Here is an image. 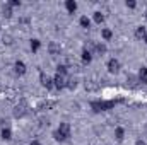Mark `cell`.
Returning <instances> with one entry per match:
<instances>
[{
  "mask_svg": "<svg viewBox=\"0 0 147 145\" xmlns=\"http://www.w3.org/2000/svg\"><path fill=\"white\" fill-rule=\"evenodd\" d=\"M65 9H67L69 14H74V12L77 10V2H75V0H67V2H65Z\"/></svg>",
  "mask_w": 147,
  "mask_h": 145,
  "instance_id": "cell-11",
  "label": "cell"
},
{
  "mask_svg": "<svg viewBox=\"0 0 147 145\" xmlns=\"http://www.w3.org/2000/svg\"><path fill=\"white\" fill-rule=\"evenodd\" d=\"M67 87H69L70 91H74V89L77 87V79H75V77H69V79H67Z\"/></svg>",
  "mask_w": 147,
  "mask_h": 145,
  "instance_id": "cell-25",
  "label": "cell"
},
{
  "mask_svg": "<svg viewBox=\"0 0 147 145\" xmlns=\"http://www.w3.org/2000/svg\"><path fill=\"white\" fill-rule=\"evenodd\" d=\"M79 24H80L82 29H89V28H91V19H89L87 15H82V17L79 19Z\"/></svg>",
  "mask_w": 147,
  "mask_h": 145,
  "instance_id": "cell-12",
  "label": "cell"
},
{
  "mask_svg": "<svg viewBox=\"0 0 147 145\" xmlns=\"http://www.w3.org/2000/svg\"><path fill=\"white\" fill-rule=\"evenodd\" d=\"M2 44H3V46L14 44V38L10 36V34H3V36H2Z\"/></svg>",
  "mask_w": 147,
  "mask_h": 145,
  "instance_id": "cell-22",
  "label": "cell"
},
{
  "mask_svg": "<svg viewBox=\"0 0 147 145\" xmlns=\"http://www.w3.org/2000/svg\"><path fill=\"white\" fill-rule=\"evenodd\" d=\"M39 84H41L43 87H46V89H53V87H55V85H53V79L45 72L39 73Z\"/></svg>",
  "mask_w": 147,
  "mask_h": 145,
  "instance_id": "cell-4",
  "label": "cell"
},
{
  "mask_svg": "<svg viewBox=\"0 0 147 145\" xmlns=\"http://www.w3.org/2000/svg\"><path fill=\"white\" fill-rule=\"evenodd\" d=\"M0 31H2V28H0Z\"/></svg>",
  "mask_w": 147,
  "mask_h": 145,
  "instance_id": "cell-35",
  "label": "cell"
},
{
  "mask_svg": "<svg viewBox=\"0 0 147 145\" xmlns=\"http://www.w3.org/2000/svg\"><path fill=\"white\" fill-rule=\"evenodd\" d=\"M67 75H62V73H57L55 77H53V85L58 89V91H62V89H65L67 87Z\"/></svg>",
  "mask_w": 147,
  "mask_h": 145,
  "instance_id": "cell-3",
  "label": "cell"
},
{
  "mask_svg": "<svg viewBox=\"0 0 147 145\" xmlns=\"http://www.w3.org/2000/svg\"><path fill=\"white\" fill-rule=\"evenodd\" d=\"M28 111H29L28 103H26V101H19V104L14 108V116H16V118H24V116L28 114Z\"/></svg>",
  "mask_w": 147,
  "mask_h": 145,
  "instance_id": "cell-2",
  "label": "cell"
},
{
  "mask_svg": "<svg viewBox=\"0 0 147 145\" xmlns=\"http://www.w3.org/2000/svg\"><path fill=\"white\" fill-rule=\"evenodd\" d=\"M48 53H50L51 56H58V55L62 53V46H60L58 43H55V41H50V43H48Z\"/></svg>",
  "mask_w": 147,
  "mask_h": 145,
  "instance_id": "cell-6",
  "label": "cell"
},
{
  "mask_svg": "<svg viewBox=\"0 0 147 145\" xmlns=\"http://www.w3.org/2000/svg\"><path fill=\"white\" fill-rule=\"evenodd\" d=\"M94 51H96L98 55H105V53H106V44H105V43H96V44H94Z\"/></svg>",
  "mask_w": 147,
  "mask_h": 145,
  "instance_id": "cell-15",
  "label": "cell"
},
{
  "mask_svg": "<svg viewBox=\"0 0 147 145\" xmlns=\"http://www.w3.org/2000/svg\"><path fill=\"white\" fill-rule=\"evenodd\" d=\"M57 132H58V133H62L65 138H69V137H70V132H72V128H70V123H67V121H62Z\"/></svg>",
  "mask_w": 147,
  "mask_h": 145,
  "instance_id": "cell-7",
  "label": "cell"
},
{
  "mask_svg": "<svg viewBox=\"0 0 147 145\" xmlns=\"http://www.w3.org/2000/svg\"><path fill=\"white\" fill-rule=\"evenodd\" d=\"M55 106H57L55 101H43V103L38 104V109H41V111H48V109H53Z\"/></svg>",
  "mask_w": 147,
  "mask_h": 145,
  "instance_id": "cell-9",
  "label": "cell"
},
{
  "mask_svg": "<svg viewBox=\"0 0 147 145\" xmlns=\"http://www.w3.org/2000/svg\"><path fill=\"white\" fill-rule=\"evenodd\" d=\"M144 130H146V133H147V123H146V126H144Z\"/></svg>",
  "mask_w": 147,
  "mask_h": 145,
  "instance_id": "cell-32",
  "label": "cell"
},
{
  "mask_svg": "<svg viewBox=\"0 0 147 145\" xmlns=\"http://www.w3.org/2000/svg\"><path fill=\"white\" fill-rule=\"evenodd\" d=\"M144 41H146V43H147V36H146V39H144Z\"/></svg>",
  "mask_w": 147,
  "mask_h": 145,
  "instance_id": "cell-33",
  "label": "cell"
},
{
  "mask_svg": "<svg viewBox=\"0 0 147 145\" xmlns=\"http://www.w3.org/2000/svg\"><path fill=\"white\" fill-rule=\"evenodd\" d=\"M92 17H94V22H96V24H103V22H105V14H103V12H99V10H98V12H94V14H92Z\"/></svg>",
  "mask_w": 147,
  "mask_h": 145,
  "instance_id": "cell-18",
  "label": "cell"
},
{
  "mask_svg": "<svg viewBox=\"0 0 147 145\" xmlns=\"http://www.w3.org/2000/svg\"><path fill=\"white\" fill-rule=\"evenodd\" d=\"M127 84H128L130 87H137V84H139V77H135V75H127Z\"/></svg>",
  "mask_w": 147,
  "mask_h": 145,
  "instance_id": "cell-19",
  "label": "cell"
},
{
  "mask_svg": "<svg viewBox=\"0 0 147 145\" xmlns=\"http://www.w3.org/2000/svg\"><path fill=\"white\" fill-rule=\"evenodd\" d=\"M101 36H103V39H105V41H110L111 38H113V31H111V29H106V28H105V29L101 31Z\"/></svg>",
  "mask_w": 147,
  "mask_h": 145,
  "instance_id": "cell-24",
  "label": "cell"
},
{
  "mask_svg": "<svg viewBox=\"0 0 147 145\" xmlns=\"http://www.w3.org/2000/svg\"><path fill=\"white\" fill-rule=\"evenodd\" d=\"M146 19H147V12H146Z\"/></svg>",
  "mask_w": 147,
  "mask_h": 145,
  "instance_id": "cell-34",
  "label": "cell"
},
{
  "mask_svg": "<svg viewBox=\"0 0 147 145\" xmlns=\"http://www.w3.org/2000/svg\"><path fill=\"white\" fill-rule=\"evenodd\" d=\"M115 138H116L118 142H123V138H125V130H123L121 126H116V128H115Z\"/></svg>",
  "mask_w": 147,
  "mask_h": 145,
  "instance_id": "cell-13",
  "label": "cell"
},
{
  "mask_svg": "<svg viewBox=\"0 0 147 145\" xmlns=\"http://www.w3.org/2000/svg\"><path fill=\"white\" fill-rule=\"evenodd\" d=\"M139 82H142V84H147V67H142L140 70H139Z\"/></svg>",
  "mask_w": 147,
  "mask_h": 145,
  "instance_id": "cell-14",
  "label": "cell"
},
{
  "mask_svg": "<svg viewBox=\"0 0 147 145\" xmlns=\"http://www.w3.org/2000/svg\"><path fill=\"white\" fill-rule=\"evenodd\" d=\"M106 67H108V72L110 73H118L120 68H121V63H120L116 58H110L108 63H106Z\"/></svg>",
  "mask_w": 147,
  "mask_h": 145,
  "instance_id": "cell-5",
  "label": "cell"
},
{
  "mask_svg": "<svg viewBox=\"0 0 147 145\" xmlns=\"http://www.w3.org/2000/svg\"><path fill=\"white\" fill-rule=\"evenodd\" d=\"M29 145H41V142H39V140H33Z\"/></svg>",
  "mask_w": 147,
  "mask_h": 145,
  "instance_id": "cell-31",
  "label": "cell"
},
{
  "mask_svg": "<svg viewBox=\"0 0 147 145\" xmlns=\"http://www.w3.org/2000/svg\"><path fill=\"white\" fill-rule=\"evenodd\" d=\"M7 5H9V7H19V5H21V0H10Z\"/></svg>",
  "mask_w": 147,
  "mask_h": 145,
  "instance_id": "cell-29",
  "label": "cell"
},
{
  "mask_svg": "<svg viewBox=\"0 0 147 145\" xmlns=\"http://www.w3.org/2000/svg\"><path fill=\"white\" fill-rule=\"evenodd\" d=\"M135 145H147V142L146 140H142V138H139V140L135 142Z\"/></svg>",
  "mask_w": 147,
  "mask_h": 145,
  "instance_id": "cell-30",
  "label": "cell"
},
{
  "mask_svg": "<svg viewBox=\"0 0 147 145\" xmlns=\"http://www.w3.org/2000/svg\"><path fill=\"white\" fill-rule=\"evenodd\" d=\"M115 101H92L91 103V108L94 109L96 113H101V111H106V109L115 108Z\"/></svg>",
  "mask_w": 147,
  "mask_h": 145,
  "instance_id": "cell-1",
  "label": "cell"
},
{
  "mask_svg": "<svg viewBox=\"0 0 147 145\" xmlns=\"http://www.w3.org/2000/svg\"><path fill=\"white\" fill-rule=\"evenodd\" d=\"M91 60H92L91 50H86V48H84V50H82V62H84V63H89Z\"/></svg>",
  "mask_w": 147,
  "mask_h": 145,
  "instance_id": "cell-16",
  "label": "cell"
},
{
  "mask_svg": "<svg viewBox=\"0 0 147 145\" xmlns=\"http://www.w3.org/2000/svg\"><path fill=\"white\" fill-rule=\"evenodd\" d=\"M2 17H5V19H10V17H12V7H9V5H3V7H2Z\"/></svg>",
  "mask_w": 147,
  "mask_h": 145,
  "instance_id": "cell-17",
  "label": "cell"
},
{
  "mask_svg": "<svg viewBox=\"0 0 147 145\" xmlns=\"http://www.w3.org/2000/svg\"><path fill=\"white\" fill-rule=\"evenodd\" d=\"M29 46H31V51H33V53H36L38 50H39V46H41V41L34 38V39H31V43H29Z\"/></svg>",
  "mask_w": 147,
  "mask_h": 145,
  "instance_id": "cell-23",
  "label": "cell"
},
{
  "mask_svg": "<svg viewBox=\"0 0 147 145\" xmlns=\"http://www.w3.org/2000/svg\"><path fill=\"white\" fill-rule=\"evenodd\" d=\"M125 7H127V9H135V7H137V2H135V0H127V2H125Z\"/></svg>",
  "mask_w": 147,
  "mask_h": 145,
  "instance_id": "cell-27",
  "label": "cell"
},
{
  "mask_svg": "<svg viewBox=\"0 0 147 145\" xmlns=\"http://www.w3.org/2000/svg\"><path fill=\"white\" fill-rule=\"evenodd\" d=\"M14 72H16V75H24L26 73V63L24 62H16L14 63Z\"/></svg>",
  "mask_w": 147,
  "mask_h": 145,
  "instance_id": "cell-8",
  "label": "cell"
},
{
  "mask_svg": "<svg viewBox=\"0 0 147 145\" xmlns=\"http://www.w3.org/2000/svg\"><path fill=\"white\" fill-rule=\"evenodd\" d=\"M2 138H3V140H10V138H12V132H10L9 126H3V128H2Z\"/></svg>",
  "mask_w": 147,
  "mask_h": 145,
  "instance_id": "cell-21",
  "label": "cell"
},
{
  "mask_svg": "<svg viewBox=\"0 0 147 145\" xmlns=\"http://www.w3.org/2000/svg\"><path fill=\"white\" fill-rule=\"evenodd\" d=\"M146 36H147L146 26H137V28H135V38L140 41V39H146Z\"/></svg>",
  "mask_w": 147,
  "mask_h": 145,
  "instance_id": "cell-10",
  "label": "cell"
},
{
  "mask_svg": "<svg viewBox=\"0 0 147 145\" xmlns=\"http://www.w3.org/2000/svg\"><path fill=\"white\" fill-rule=\"evenodd\" d=\"M53 137H55V140H58V142H65V140H67V138H65L62 133H58V132H55V133H53Z\"/></svg>",
  "mask_w": 147,
  "mask_h": 145,
  "instance_id": "cell-28",
  "label": "cell"
},
{
  "mask_svg": "<svg viewBox=\"0 0 147 145\" xmlns=\"http://www.w3.org/2000/svg\"><path fill=\"white\" fill-rule=\"evenodd\" d=\"M84 85H86V91H98V89H99V85H98L94 80H86Z\"/></svg>",
  "mask_w": 147,
  "mask_h": 145,
  "instance_id": "cell-20",
  "label": "cell"
},
{
  "mask_svg": "<svg viewBox=\"0 0 147 145\" xmlns=\"http://www.w3.org/2000/svg\"><path fill=\"white\" fill-rule=\"evenodd\" d=\"M67 70H69V67H67V65H58V67H57V73L67 75Z\"/></svg>",
  "mask_w": 147,
  "mask_h": 145,
  "instance_id": "cell-26",
  "label": "cell"
}]
</instances>
